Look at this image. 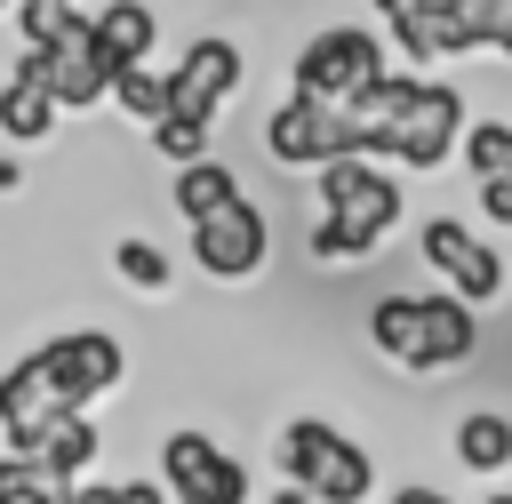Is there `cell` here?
<instances>
[{
  "instance_id": "6da1fadb",
  "label": "cell",
  "mask_w": 512,
  "mask_h": 504,
  "mask_svg": "<svg viewBox=\"0 0 512 504\" xmlns=\"http://www.w3.org/2000/svg\"><path fill=\"white\" fill-rule=\"evenodd\" d=\"M320 208L328 216L312 224V256H368L400 224V176H384L368 152H344L320 168Z\"/></svg>"
},
{
  "instance_id": "7a4b0ae2",
  "label": "cell",
  "mask_w": 512,
  "mask_h": 504,
  "mask_svg": "<svg viewBox=\"0 0 512 504\" xmlns=\"http://www.w3.org/2000/svg\"><path fill=\"white\" fill-rule=\"evenodd\" d=\"M280 464H288V488H304L312 504H368V488H376V464H368V448H352L336 424H320V416H296L288 432H280Z\"/></svg>"
},
{
  "instance_id": "3957f363",
  "label": "cell",
  "mask_w": 512,
  "mask_h": 504,
  "mask_svg": "<svg viewBox=\"0 0 512 504\" xmlns=\"http://www.w3.org/2000/svg\"><path fill=\"white\" fill-rule=\"evenodd\" d=\"M384 80V40L376 32H360V24H328V32H312L304 48H296V96H312V104H328V112H344L360 88H376Z\"/></svg>"
},
{
  "instance_id": "277c9868",
  "label": "cell",
  "mask_w": 512,
  "mask_h": 504,
  "mask_svg": "<svg viewBox=\"0 0 512 504\" xmlns=\"http://www.w3.org/2000/svg\"><path fill=\"white\" fill-rule=\"evenodd\" d=\"M160 488H168V504H248L256 496L248 464H232L208 432H168L160 440Z\"/></svg>"
},
{
  "instance_id": "5b68a950",
  "label": "cell",
  "mask_w": 512,
  "mask_h": 504,
  "mask_svg": "<svg viewBox=\"0 0 512 504\" xmlns=\"http://www.w3.org/2000/svg\"><path fill=\"white\" fill-rule=\"evenodd\" d=\"M24 56H32L40 88L56 96V112H80V104H104L112 96V72L96 56V16H64L56 40L48 48H24Z\"/></svg>"
},
{
  "instance_id": "8992f818",
  "label": "cell",
  "mask_w": 512,
  "mask_h": 504,
  "mask_svg": "<svg viewBox=\"0 0 512 504\" xmlns=\"http://www.w3.org/2000/svg\"><path fill=\"white\" fill-rule=\"evenodd\" d=\"M64 416H80V408H64V392H56V376H48V352H24V360L0 376V440H8V456H40V440H48Z\"/></svg>"
},
{
  "instance_id": "52a82bcc",
  "label": "cell",
  "mask_w": 512,
  "mask_h": 504,
  "mask_svg": "<svg viewBox=\"0 0 512 504\" xmlns=\"http://www.w3.org/2000/svg\"><path fill=\"white\" fill-rule=\"evenodd\" d=\"M264 152H272L280 168H328V160L360 152V136H352L344 112H328V104H312V96H288V104L264 120Z\"/></svg>"
},
{
  "instance_id": "ba28073f",
  "label": "cell",
  "mask_w": 512,
  "mask_h": 504,
  "mask_svg": "<svg viewBox=\"0 0 512 504\" xmlns=\"http://www.w3.org/2000/svg\"><path fill=\"white\" fill-rule=\"evenodd\" d=\"M424 264L448 280V296H464V304H488V296H504V256L472 232V224H456V216H432L424 224Z\"/></svg>"
},
{
  "instance_id": "9c48e42d",
  "label": "cell",
  "mask_w": 512,
  "mask_h": 504,
  "mask_svg": "<svg viewBox=\"0 0 512 504\" xmlns=\"http://www.w3.org/2000/svg\"><path fill=\"white\" fill-rule=\"evenodd\" d=\"M264 248H272V224H264V208H256L248 192H240L224 216L192 224V264L216 272V280H248V272L264 264Z\"/></svg>"
},
{
  "instance_id": "30bf717a",
  "label": "cell",
  "mask_w": 512,
  "mask_h": 504,
  "mask_svg": "<svg viewBox=\"0 0 512 504\" xmlns=\"http://www.w3.org/2000/svg\"><path fill=\"white\" fill-rule=\"evenodd\" d=\"M240 48L224 40V32H200L192 48H184V64L168 72V112H184V120H216V104L240 88Z\"/></svg>"
},
{
  "instance_id": "8fae6325",
  "label": "cell",
  "mask_w": 512,
  "mask_h": 504,
  "mask_svg": "<svg viewBox=\"0 0 512 504\" xmlns=\"http://www.w3.org/2000/svg\"><path fill=\"white\" fill-rule=\"evenodd\" d=\"M456 136H464V96L424 80V88H416V104L400 112V128L384 136V160H400V168H440Z\"/></svg>"
},
{
  "instance_id": "7c38bea8",
  "label": "cell",
  "mask_w": 512,
  "mask_h": 504,
  "mask_svg": "<svg viewBox=\"0 0 512 504\" xmlns=\"http://www.w3.org/2000/svg\"><path fill=\"white\" fill-rule=\"evenodd\" d=\"M40 352H48V376H56L64 408H88L96 392H112V384L128 376V352H120V336H104V328H72V336H56V344H40Z\"/></svg>"
},
{
  "instance_id": "4fadbf2b",
  "label": "cell",
  "mask_w": 512,
  "mask_h": 504,
  "mask_svg": "<svg viewBox=\"0 0 512 504\" xmlns=\"http://www.w3.org/2000/svg\"><path fill=\"white\" fill-rule=\"evenodd\" d=\"M480 352V320H472V304L464 296H424V368H464Z\"/></svg>"
},
{
  "instance_id": "5bb4252c",
  "label": "cell",
  "mask_w": 512,
  "mask_h": 504,
  "mask_svg": "<svg viewBox=\"0 0 512 504\" xmlns=\"http://www.w3.org/2000/svg\"><path fill=\"white\" fill-rule=\"evenodd\" d=\"M152 32H160V24H152L144 0H112V8L96 16V56H104V72H112V80L136 72V64L152 56Z\"/></svg>"
},
{
  "instance_id": "9a60e30c",
  "label": "cell",
  "mask_w": 512,
  "mask_h": 504,
  "mask_svg": "<svg viewBox=\"0 0 512 504\" xmlns=\"http://www.w3.org/2000/svg\"><path fill=\"white\" fill-rule=\"evenodd\" d=\"M48 128H56V96L40 88V72H32V56H24V64L0 80V136H8V144H40Z\"/></svg>"
},
{
  "instance_id": "2e32d148",
  "label": "cell",
  "mask_w": 512,
  "mask_h": 504,
  "mask_svg": "<svg viewBox=\"0 0 512 504\" xmlns=\"http://www.w3.org/2000/svg\"><path fill=\"white\" fill-rule=\"evenodd\" d=\"M392 40H400V56H408V64H440V56L472 48V32H464V16H456L448 0H424L408 24H392Z\"/></svg>"
},
{
  "instance_id": "e0dca14e",
  "label": "cell",
  "mask_w": 512,
  "mask_h": 504,
  "mask_svg": "<svg viewBox=\"0 0 512 504\" xmlns=\"http://www.w3.org/2000/svg\"><path fill=\"white\" fill-rule=\"evenodd\" d=\"M368 336H376L384 360L424 368V296H384V304L368 312Z\"/></svg>"
},
{
  "instance_id": "ac0fdd59",
  "label": "cell",
  "mask_w": 512,
  "mask_h": 504,
  "mask_svg": "<svg viewBox=\"0 0 512 504\" xmlns=\"http://www.w3.org/2000/svg\"><path fill=\"white\" fill-rule=\"evenodd\" d=\"M32 464H40V480H48V488H80V480H88V464H96V424H88V416H64V424L40 440V456H32Z\"/></svg>"
},
{
  "instance_id": "d6986e66",
  "label": "cell",
  "mask_w": 512,
  "mask_h": 504,
  "mask_svg": "<svg viewBox=\"0 0 512 504\" xmlns=\"http://www.w3.org/2000/svg\"><path fill=\"white\" fill-rule=\"evenodd\" d=\"M456 464L464 472H504L512 464V416H496V408L456 416Z\"/></svg>"
},
{
  "instance_id": "ffe728a7",
  "label": "cell",
  "mask_w": 512,
  "mask_h": 504,
  "mask_svg": "<svg viewBox=\"0 0 512 504\" xmlns=\"http://www.w3.org/2000/svg\"><path fill=\"white\" fill-rule=\"evenodd\" d=\"M232 200H240V184H232L224 160H192V168H176V208H184V224H208V216H224Z\"/></svg>"
},
{
  "instance_id": "44dd1931",
  "label": "cell",
  "mask_w": 512,
  "mask_h": 504,
  "mask_svg": "<svg viewBox=\"0 0 512 504\" xmlns=\"http://www.w3.org/2000/svg\"><path fill=\"white\" fill-rule=\"evenodd\" d=\"M112 104H120L128 120H152V128H160V120H168V80L136 64V72H120V80H112Z\"/></svg>"
},
{
  "instance_id": "7402d4cb",
  "label": "cell",
  "mask_w": 512,
  "mask_h": 504,
  "mask_svg": "<svg viewBox=\"0 0 512 504\" xmlns=\"http://www.w3.org/2000/svg\"><path fill=\"white\" fill-rule=\"evenodd\" d=\"M464 168L488 184V176H504L512 168V128L504 120H480V128H464Z\"/></svg>"
},
{
  "instance_id": "603a6c76",
  "label": "cell",
  "mask_w": 512,
  "mask_h": 504,
  "mask_svg": "<svg viewBox=\"0 0 512 504\" xmlns=\"http://www.w3.org/2000/svg\"><path fill=\"white\" fill-rule=\"evenodd\" d=\"M0 504H64V488H48L32 456H0Z\"/></svg>"
},
{
  "instance_id": "cb8c5ba5",
  "label": "cell",
  "mask_w": 512,
  "mask_h": 504,
  "mask_svg": "<svg viewBox=\"0 0 512 504\" xmlns=\"http://www.w3.org/2000/svg\"><path fill=\"white\" fill-rule=\"evenodd\" d=\"M152 144H160L176 168H192V160H208V120H184V112H168V120L152 128Z\"/></svg>"
},
{
  "instance_id": "d4e9b609",
  "label": "cell",
  "mask_w": 512,
  "mask_h": 504,
  "mask_svg": "<svg viewBox=\"0 0 512 504\" xmlns=\"http://www.w3.org/2000/svg\"><path fill=\"white\" fill-rule=\"evenodd\" d=\"M112 264H120V280H128V288H168V256H160L152 240H120V248H112Z\"/></svg>"
},
{
  "instance_id": "484cf974",
  "label": "cell",
  "mask_w": 512,
  "mask_h": 504,
  "mask_svg": "<svg viewBox=\"0 0 512 504\" xmlns=\"http://www.w3.org/2000/svg\"><path fill=\"white\" fill-rule=\"evenodd\" d=\"M16 16H24V40H32V48H48V40H56V24L72 16V0H16Z\"/></svg>"
},
{
  "instance_id": "4316f807",
  "label": "cell",
  "mask_w": 512,
  "mask_h": 504,
  "mask_svg": "<svg viewBox=\"0 0 512 504\" xmlns=\"http://www.w3.org/2000/svg\"><path fill=\"white\" fill-rule=\"evenodd\" d=\"M448 8L464 16V32H472V40H488V24H496V16L512 8V0H448Z\"/></svg>"
},
{
  "instance_id": "83f0119b",
  "label": "cell",
  "mask_w": 512,
  "mask_h": 504,
  "mask_svg": "<svg viewBox=\"0 0 512 504\" xmlns=\"http://www.w3.org/2000/svg\"><path fill=\"white\" fill-rule=\"evenodd\" d=\"M480 208H488L496 224H512V176H488V184H480Z\"/></svg>"
},
{
  "instance_id": "f1b7e54d",
  "label": "cell",
  "mask_w": 512,
  "mask_h": 504,
  "mask_svg": "<svg viewBox=\"0 0 512 504\" xmlns=\"http://www.w3.org/2000/svg\"><path fill=\"white\" fill-rule=\"evenodd\" d=\"M112 504H168V488H152V480H112Z\"/></svg>"
},
{
  "instance_id": "f546056e",
  "label": "cell",
  "mask_w": 512,
  "mask_h": 504,
  "mask_svg": "<svg viewBox=\"0 0 512 504\" xmlns=\"http://www.w3.org/2000/svg\"><path fill=\"white\" fill-rule=\"evenodd\" d=\"M368 8H376V16H384V32H392V24H408L424 0H368Z\"/></svg>"
},
{
  "instance_id": "4dcf8cb0",
  "label": "cell",
  "mask_w": 512,
  "mask_h": 504,
  "mask_svg": "<svg viewBox=\"0 0 512 504\" xmlns=\"http://www.w3.org/2000/svg\"><path fill=\"white\" fill-rule=\"evenodd\" d=\"M64 504H112V480H80V488H64Z\"/></svg>"
},
{
  "instance_id": "1f68e13d",
  "label": "cell",
  "mask_w": 512,
  "mask_h": 504,
  "mask_svg": "<svg viewBox=\"0 0 512 504\" xmlns=\"http://www.w3.org/2000/svg\"><path fill=\"white\" fill-rule=\"evenodd\" d=\"M392 504H448L440 488H424V480H408V488H392Z\"/></svg>"
},
{
  "instance_id": "d6a6232c",
  "label": "cell",
  "mask_w": 512,
  "mask_h": 504,
  "mask_svg": "<svg viewBox=\"0 0 512 504\" xmlns=\"http://www.w3.org/2000/svg\"><path fill=\"white\" fill-rule=\"evenodd\" d=\"M272 504H312V496H304V488H280V496H272Z\"/></svg>"
},
{
  "instance_id": "836d02e7",
  "label": "cell",
  "mask_w": 512,
  "mask_h": 504,
  "mask_svg": "<svg viewBox=\"0 0 512 504\" xmlns=\"http://www.w3.org/2000/svg\"><path fill=\"white\" fill-rule=\"evenodd\" d=\"M480 504H512V496H480Z\"/></svg>"
},
{
  "instance_id": "e575fe53",
  "label": "cell",
  "mask_w": 512,
  "mask_h": 504,
  "mask_svg": "<svg viewBox=\"0 0 512 504\" xmlns=\"http://www.w3.org/2000/svg\"><path fill=\"white\" fill-rule=\"evenodd\" d=\"M504 176H512V168H504Z\"/></svg>"
},
{
  "instance_id": "d590c367",
  "label": "cell",
  "mask_w": 512,
  "mask_h": 504,
  "mask_svg": "<svg viewBox=\"0 0 512 504\" xmlns=\"http://www.w3.org/2000/svg\"><path fill=\"white\" fill-rule=\"evenodd\" d=\"M0 8H8V0H0Z\"/></svg>"
}]
</instances>
